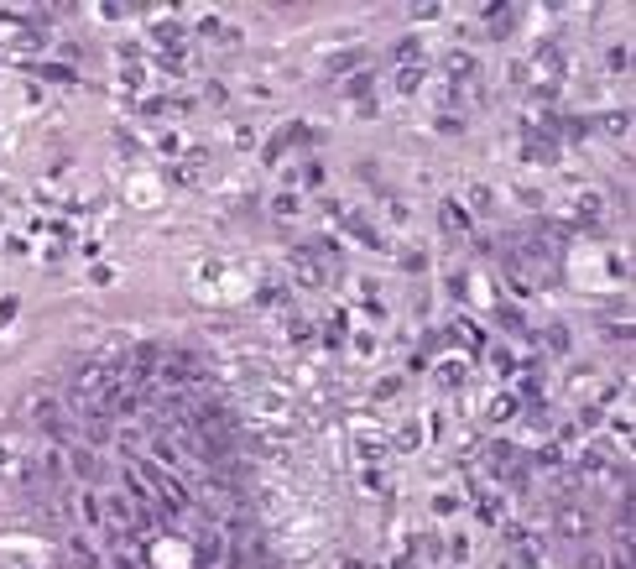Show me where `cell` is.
I'll return each instance as SVG.
<instances>
[{
  "label": "cell",
  "instance_id": "cell-1",
  "mask_svg": "<svg viewBox=\"0 0 636 569\" xmlns=\"http://www.w3.org/2000/svg\"><path fill=\"white\" fill-rule=\"evenodd\" d=\"M37 470H42L47 480H68V475H73V450H68V439H47V444H42Z\"/></svg>",
  "mask_w": 636,
  "mask_h": 569
},
{
  "label": "cell",
  "instance_id": "cell-2",
  "mask_svg": "<svg viewBox=\"0 0 636 569\" xmlns=\"http://www.w3.org/2000/svg\"><path fill=\"white\" fill-rule=\"evenodd\" d=\"M438 220H444V235H448V240H464V235H469V214L459 209V204H444V209H438Z\"/></svg>",
  "mask_w": 636,
  "mask_h": 569
},
{
  "label": "cell",
  "instance_id": "cell-3",
  "mask_svg": "<svg viewBox=\"0 0 636 569\" xmlns=\"http://www.w3.org/2000/svg\"><path fill=\"white\" fill-rule=\"evenodd\" d=\"M360 58H365L360 47H344V52H334V58H328V73H349V68H360Z\"/></svg>",
  "mask_w": 636,
  "mask_h": 569
},
{
  "label": "cell",
  "instance_id": "cell-4",
  "mask_svg": "<svg viewBox=\"0 0 636 569\" xmlns=\"http://www.w3.org/2000/svg\"><path fill=\"white\" fill-rule=\"evenodd\" d=\"M349 235L355 240H370V246H381V230L365 220V214H349Z\"/></svg>",
  "mask_w": 636,
  "mask_h": 569
},
{
  "label": "cell",
  "instance_id": "cell-5",
  "mask_svg": "<svg viewBox=\"0 0 636 569\" xmlns=\"http://www.w3.org/2000/svg\"><path fill=\"white\" fill-rule=\"evenodd\" d=\"M298 282H303V288H318V282H324V272H318L313 256H298Z\"/></svg>",
  "mask_w": 636,
  "mask_h": 569
},
{
  "label": "cell",
  "instance_id": "cell-6",
  "mask_svg": "<svg viewBox=\"0 0 636 569\" xmlns=\"http://www.w3.org/2000/svg\"><path fill=\"white\" fill-rule=\"evenodd\" d=\"M448 73H454V79H464V73H475V63H469V52H448Z\"/></svg>",
  "mask_w": 636,
  "mask_h": 569
},
{
  "label": "cell",
  "instance_id": "cell-7",
  "mask_svg": "<svg viewBox=\"0 0 636 569\" xmlns=\"http://www.w3.org/2000/svg\"><path fill=\"white\" fill-rule=\"evenodd\" d=\"M584 528H589L584 512H563V533H584Z\"/></svg>",
  "mask_w": 636,
  "mask_h": 569
},
{
  "label": "cell",
  "instance_id": "cell-8",
  "mask_svg": "<svg viewBox=\"0 0 636 569\" xmlns=\"http://www.w3.org/2000/svg\"><path fill=\"white\" fill-rule=\"evenodd\" d=\"M271 209H277V214H298V199H292V193H277V199H271Z\"/></svg>",
  "mask_w": 636,
  "mask_h": 569
},
{
  "label": "cell",
  "instance_id": "cell-9",
  "mask_svg": "<svg viewBox=\"0 0 636 569\" xmlns=\"http://www.w3.org/2000/svg\"><path fill=\"white\" fill-rule=\"evenodd\" d=\"M397 84H402V94H412V89L423 84V73H418V68H402V79H397Z\"/></svg>",
  "mask_w": 636,
  "mask_h": 569
},
{
  "label": "cell",
  "instance_id": "cell-10",
  "mask_svg": "<svg viewBox=\"0 0 636 569\" xmlns=\"http://www.w3.org/2000/svg\"><path fill=\"white\" fill-rule=\"evenodd\" d=\"M402 267H407V272H427V256H423V251H407V256H402Z\"/></svg>",
  "mask_w": 636,
  "mask_h": 569
},
{
  "label": "cell",
  "instance_id": "cell-11",
  "mask_svg": "<svg viewBox=\"0 0 636 569\" xmlns=\"http://www.w3.org/2000/svg\"><path fill=\"white\" fill-rule=\"evenodd\" d=\"M605 131H610V136H626V110H621V115H605Z\"/></svg>",
  "mask_w": 636,
  "mask_h": 569
},
{
  "label": "cell",
  "instance_id": "cell-12",
  "mask_svg": "<svg viewBox=\"0 0 636 569\" xmlns=\"http://www.w3.org/2000/svg\"><path fill=\"white\" fill-rule=\"evenodd\" d=\"M397 392H402V381H397V376H391V381H381V387H376V397H381V402H386V397H397Z\"/></svg>",
  "mask_w": 636,
  "mask_h": 569
},
{
  "label": "cell",
  "instance_id": "cell-13",
  "mask_svg": "<svg viewBox=\"0 0 636 569\" xmlns=\"http://www.w3.org/2000/svg\"><path fill=\"white\" fill-rule=\"evenodd\" d=\"M501 324H506V330H522V313H517V309L506 303V309H501Z\"/></svg>",
  "mask_w": 636,
  "mask_h": 569
},
{
  "label": "cell",
  "instance_id": "cell-14",
  "mask_svg": "<svg viewBox=\"0 0 636 569\" xmlns=\"http://www.w3.org/2000/svg\"><path fill=\"white\" fill-rule=\"evenodd\" d=\"M16 319V298H0V324H10Z\"/></svg>",
  "mask_w": 636,
  "mask_h": 569
},
{
  "label": "cell",
  "instance_id": "cell-15",
  "mask_svg": "<svg viewBox=\"0 0 636 569\" xmlns=\"http://www.w3.org/2000/svg\"><path fill=\"white\" fill-rule=\"evenodd\" d=\"M616 569H631V564H626V559H621V564H616Z\"/></svg>",
  "mask_w": 636,
  "mask_h": 569
}]
</instances>
